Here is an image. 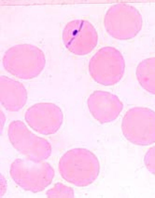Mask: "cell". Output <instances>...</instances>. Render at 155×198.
<instances>
[{
	"instance_id": "cell-2",
	"label": "cell",
	"mask_w": 155,
	"mask_h": 198,
	"mask_svg": "<svg viewBox=\"0 0 155 198\" xmlns=\"http://www.w3.org/2000/svg\"><path fill=\"white\" fill-rule=\"evenodd\" d=\"M123 125L127 136L134 144L146 145L155 142V112L152 110L144 107L130 109Z\"/></svg>"
},
{
	"instance_id": "cell-4",
	"label": "cell",
	"mask_w": 155,
	"mask_h": 198,
	"mask_svg": "<svg viewBox=\"0 0 155 198\" xmlns=\"http://www.w3.org/2000/svg\"><path fill=\"white\" fill-rule=\"evenodd\" d=\"M136 74L142 87L148 92L155 94V64L142 65L138 68Z\"/></svg>"
},
{
	"instance_id": "cell-1",
	"label": "cell",
	"mask_w": 155,
	"mask_h": 198,
	"mask_svg": "<svg viewBox=\"0 0 155 198\" xmlns=\"http://www.w3.org/2000/svg\"><path fill=\"white\" fill-rule=\"evenodd\" d=\"M89 69L95 81L110 85L119 81L124 73V63L120 52L116 49L106 47L99 50L90 60Z\"/></svg>"
},
{
	"instance_id": "cell-3",
	"label": "cell",
	"mask_w": 155,
	"mask_h": 198,
	"mask_svg": "<svg viewBox=\"0 0 155 198\" xmlns=\"http://www.w3.org/2000/svg\"><path fill=\"white\" fill-rule=\"evenodd\" d=\"M64 36L67 47L76 55L90 53L97 43V35L95 29L91 23L84 20H75L69 23Z\"/></svg>"
}]
</instances>
